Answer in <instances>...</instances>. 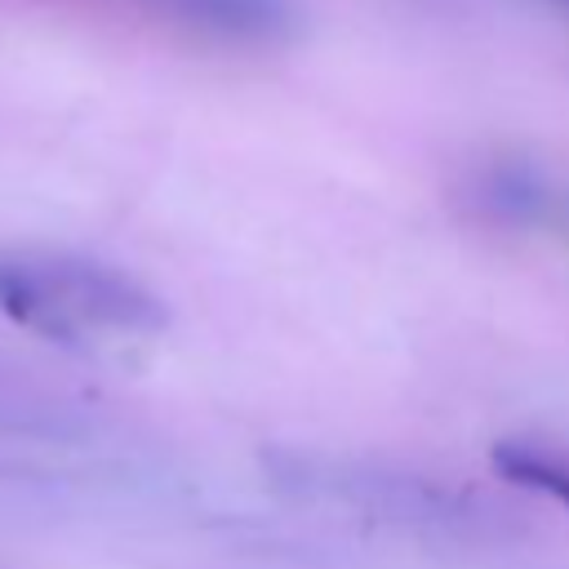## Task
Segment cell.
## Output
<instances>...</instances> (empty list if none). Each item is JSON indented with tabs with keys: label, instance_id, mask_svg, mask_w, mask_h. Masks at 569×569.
Masks as SVG:
<instances>
[{
	"label": "cell",
	"instance_id": "obj_3",
	"mask_svg": "<svg viewBox=\"0 0 569 569\" xmlns=\"http://www.w3.org/2000/svg\"><path fill=\"white\" fill-rule=\"evenodd\" d=\"M489 462H493V471L502 480L569 507V458L565 453H551V449L529 445V440H498L489 449Z\"/></svg>",
	"mask_w": 569,
	"mask_h": 569
},
{
	"label": "cell",
	"instance_id": "obj_4",
	"mask_svg": "<svg viewBox=\"0 0 569 569\" xmlns=\"http://www.w3.org/2000/svg\"><path fill=\"white\" fill-rule=\"evenodd\" d=\"M560 4H569V0H560Z\"/></svg>",
	"mask_w": 569,
	"mask_h": 569
},
{
	"label": "cell",
	"instance_id": "obj_1",
	"mask_svg": "<svg viewBox=\"0 0 569 569\" xmlns=\"http://www.w3.org/2000/svg\"><path fill=\"white\" fill-rule=\"evenodd\" d=\"M0 311L58 347H80L93 333H160L164 307L133 276L76 258L0 249Z\"/></svg>",
	"mask_w": 569,
	"mask_h": 569
},
{
	"label": "cell",
	"instance_id": "obj_2",
	"mask_svg": "<svg viewBox=\"0 0 569 569\" xmlns=\"http://www.w3.org/2000/svg\"><path fill=\"white\" fill-rule=\"evenodd\" d=\"M151 4L231 40H276L289 27L284 0H151Z\"/></svg>",
	"mask_w": 569,
	"mask_h": 569
}]
</instances>
